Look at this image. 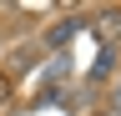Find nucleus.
Returning a JSON list of instances; mask_svg holds the SVG:
<instances>
[{
    "label": "nucleus",
    "instance_id": "f257e3e1",
    "mask_svg": "<svg viewBox=\"0 0 121 116\" xmlns=\"http://www.w3.org/2000/svg\"><path fill=\"white\" fill-rule=\"evenodd\" d=\"M81 25H86V20H66V25H56V30H51V40H66V35H76V30H81Z\"/></svg>",
    "mask_w": 121,
    "mask_h": 116
},
{
    "label": "nucleus",
    "instance_id": "f03ea898",
    "mask_svg": "<svg viewBox=\"0 0 121 116\" xmlns=\"http://www.w3.org/2000/svg\"><path fill=\"white\" fill-rule=\"evenodd\" d=\"M111 116H121V111H111Z\"/></svg>",
    "mask_w": 121,
    "mask_h": 116
}]
</instances>
